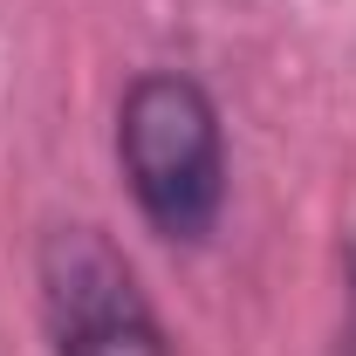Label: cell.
I'll return each instance as SVG.
<instances>
[{
    "label": "cell",
    "mask_w": 356,
    "mask_h": 356,
    "mask_svg": "<svg viewBox=\"0 0 356 356\" xmlns=\"http://www.w3.org/2000/svg\"><path fill=\"white\" fill-rule=\"evenodd\" d=\"M350 356H356V240H350Z\"/></svg>",
    "instance_id": "cell-3"
},
{
    "label": "cell",
    "mask_w": 356,
    "mask_h": 356,
    "mask_svg": "<svg viewBox=\"0 0 356 356\" xmlns=\"http://www.w3.org/2000/svg\"><path fill=\"white\" fill-rule=\"evenodd\" d=\"M117 165L137 213L172 247H206L226 213V117L185 69H144L117 103Z\"/></svg>",
    "instance_id": "cell-1"
},
{
    "label": "cell",
    "mask_w": 356,
    "mask_h": 356,
    "mask_svg": "<svg viewBox=\"0 0 356 356\" xmlns=\"http://www.w3.org/2000/svg\"><path fill=\"white\" fill-rule=\"evenodd\" d=\"M35 295L55 356H172L137 267L103 226H48L35 247Z\"/></svg>",
    "instance_id": "cell-2"
}]
</instances>
